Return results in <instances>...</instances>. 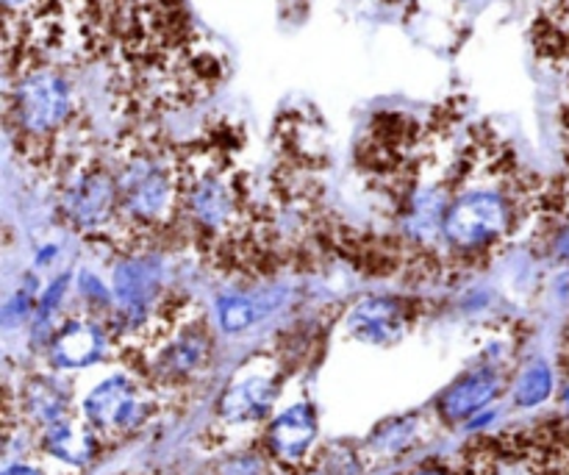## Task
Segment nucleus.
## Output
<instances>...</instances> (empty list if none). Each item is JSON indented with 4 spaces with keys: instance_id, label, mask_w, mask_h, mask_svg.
<instances>
[{
    "instance_id": "1",
    "label": "nucleus",
    "mask_w": 569,
    "mask_h": 475,
    "mask_svg": "<svg viewBox=\"0 0 569 475\" xmlns=\"http://www.w3.org/2000/svg\"><path fill=\"white\" fill-rule=\"evenodd\" d=\"M120 211L133 231H159L181 215V165L148 145H133L114 167Z\"/></svg>"
},
{
    "instance_id": "2",
    "label": "nucleus",
    "mask_w": 569,
    "mask_h": 475,
    "mask_svg": "<svg viewBox=\"0 0 569 475\" xmlns=\"http://www.w3.org/2000/svg\"><path fill=\"white\" fill-rule=\"evenodd\" d=\"M6 109L20 142L28 148H53L76 111L70 78L56 65H26L9 70Z\"/></svg>"
},
{
    "instance_id": "3",
    "label": "nucleus",
    "mask_w": 569,
    "mask_h": 475,
    "mask_svg": "<svg viewBox=\"0 0 569 475\" xmlns=\"http://www.w3.org/2000/svg\"><path fill=\"white\" fill-rule=\"evenodd\" d=\"M181 209L203 237L228 243L244 226V187L217 159L181 165Z\"/></svg>"
},
{
    "instance_id": "4",
    "label": "nucleus",
    "mask_w": 569,
    "mask_h": 475,
    "mask_svg": "<svg viewBox=\"0 0 569 475\" xmlns=\"http://www.w3.org/2000/svg\"><path fill=\"white\" fill-rule=\"evenodd\" d=\"M511 228V200L498 187H470L450 200L442 239L453 254L489 250Z\"/></svg>"
},
{
    "instance_id": "5",
    "label": "nucleus",
    "mask_w": 569,
    "mask_h": 475,
    "mask_svg": "<svg viewBox=\"0 0 569 475\" xmlns=\"http://www.w3.org/2000/svg\"><path fill=\"white\" fill-rule=\"evenodd\" d=\"M64 211L67 220L78 231H109L117 217H122L120 192H117L111 167L94 161V165H83L72 170L70 181L64 187Z\"/></svg>"
},
{
    "instance_id": "6",
    "label": "nucleus",
    "mask_w": 569,
    "mask_h": 475,
    "mask_svg": "<svg viewBox=\"0 0 569 475\" xmlns=\"http://www.w3.org/2000/svg\"><path fill=\"white\" fill-rule=\"evenodd\" d=\"M89 426L103 434L131 432L144 420V400L128 378H109L89 393L87 404Z\"/></svg>"
},
{
    "instance_id": "7",
    "label": "nucleus",
    "mask_w": 569,
    "mask_h": 475,
    "mask_svg": "<svg viewBox=\"0 0 569 475\" xmlns=\"http://www.w3.org/2000/svg\"><path fill=\"white\" fill-rule=\"evenodd\" d=\"M159 293V267L148 256H128L114 273V300L131 326L144 323Z\"/></svg>"
},
{
    "instance_id": "8",
    "label": "nucleus",
    "mask_w": 569,
    "mask_h": 475,
    "mask_svg": "<svg viewBox=\"0 0 569 475\" xmlns=\"http://www.w3.org/2000/svg\"><path fill=\"white\" fill-rule=\"evenodd\" d=\"M350 328L365 343H395L406 328V309L400 300L370 298L350 311Z\"/></svg>"
},
{
    "instance_id": "9",
    "label": "nucleus",
    "mask_w": 569,
    "mask_h": 475,
    "mask_svg": "<svg viewBox=\"0 0 569 475\" xmlns=\"http://www.w3.org/2000/svg\"><path fill=\"white\" fill-rule=\"evenodd\" d=\"M317 437V417L315 412L306 404L292 406V409L283 412L276 423L270 426L267 434V443L270 451L283 462H298L303 459L306 451L311 448Z\"/></svg>"
},
{
    "instance_id": "10",
    "label": "nucleus",
    "mask_w": 569,
    "mask_h": 475,
    "mask_svg": "<svg viewBox=\"0 0 569 475\" xmlns=\"http://www.w3.org/2000/svg\"><path fill=\"white\" fill-rule=\"evenodd\" d=\"M103 345L106 337L94 323L72 320L50 343V359H53L56 367L76 370V367L92 365L103 354Z\"/></svg>"
},
{
    "instance_id": "11",
    "label": "nucleus",
    "mask_w": 569,
    "mask_h": 475,
    "mask_svg": "<svg viewBox=\"0 0 569 475\" xmlns=\"http://www.w3.org/2000/svg\"><path fill=\"white\" fill-rule=\"evenodd\" d=\"M495 395H498V376H495V373L481 370L461 378V382L453 384L442 398L445 420L448 423L470 420V417L478 415V412H481Z\"/></svg>"
},
{
    "instance_id": "12",
    "label": "nucleus",
    "mask_w": 569,
    "mask_h": 475,
    "mask_svg": "<svg viewBox=\"0 0 569 475\" xmlns=\"http://www.w3.org/2000/svg\"><path fill=\"white\" fill-rule=\"evenodd\" d=\"M272 398H276V384L270 378H248L228 389L222 398V415L233 423L261 420L270 412Z\"/></svg>"
},
{
    "instance_id": "13",
    "label": "nucleus",
    "mask_w": 569,
    "mask_h": 475,
    "mask_svg": "<svg viewBox=\"0 0 569 475\" xmlns=\"http://www.w3.org/2000/svg\"><path fill=\"white\" fill-rule=\"evenodd\" d=\"M44 448L53 456H59L61 462L83 465L92 456V437H89L87 428L76 426L72 420L61 417V420L44 426Z\"/></svg>"
},
{
    "instance_id": "14",
    "label": "nucleus",
    "mask_w": 569,
    "mask_h": 475,
    "mask_svg": "<svg viewBox=\"0 0 569 475\" xmlns=\"http://www.w3.org/2000/svg\"><path fill=\"white\" fill-rule=\"evenodd\" d=\"M537 44L542 53L569 61V0H548L537 22Z\"/></svg>"
},
{
    "instance_id": "15",
    "label": "nucleus",
    "mask_w": 569,
    "mask_h": 475,
    "mask_svg": "<svg viewBox=\"0 0 569 475\" xmlns=\"http://www.w3.org/2000/svg\"><path fill=\"white\" fill-rule=\"evenodd\" d=\"M26 398H28V406H31L33 415H37L39 420L44 423V426H50V423H56V420H61V417H64L67 398L53 382L31 384V387H28Z\"/></svg>"
},
{
    "instance_id": "16",
    "label": "nucleus",
    "mask_w": 569,
    "mask_h": 475,
    "mask_svg": "<svg viewBox=\"0 0 569 475\" xmlns=\"http://www.w3.org/2000/svg\"><path fill=\"white\" fill-rule=\"evenodd\" d=\"M550 389H553L550 367L542 365V362H537V365L528 367V370L520 376V382H517V389H515L517 406H522V409L539 406L545 398H548Z\"/></svg>"
},
{
    "instance_id": "17",
    "label": "nucleus",
    "mask_w": 569,
    "mask_h": 475,
    "mask_svg": "<svg viewBox=\"0 0 569 475\" xmlns=\"http://www.w3.org/2000/svg\"><path fill=\"white\" fill-rule=\"evenodd\" d=\"M217 315H220V326L226 331L237 334L259 320V306L250 298H242V295H228V298H220V304H217Z\"/></svg>"
},
{
    "instance_id": "18",
    "label": "nucleus",
    "mask_w": 569,
    "mask_h": 475,
    "mask_svg": "<svg viewBox=\"0 0 569 475\" xmlns=\"http://www.w3.org/2000/svg\"><path fill=\"white\" fill-rule=\"evenodd\" d=\"M206 356V337L203 334H187V337L178 339L164 356V365L170 367V373H189L203 362Z\"/></svg>"
},
{
    "instance_id": "19",
    "label": "nucleus",
    "mask_w": 569,
    "mask_h": 475,
    "mask_svg": "<svg viewBox=\"0 0 569 475\" xmlns=\"http://www.w3.org/2000/svg\"><path fill=\"white\" fill-rule=\"evenodd\" d=\"M33 3H37V0H3V17L6 20H11V17L26 14Z\"/></svg>"
},
{
    "instance_id": "20",
    "label": "nucleus",
    "mask_w": 569,
    "mask_h": 475,
    "mask_svg": "<svg viewBox=\"0 0 569 475\" xmlns=\"http://www.w3.org/2000/svg\"><path fill=\"white\" fill-rule=\"evenodd\" d=\"M3 475H42V473L31 465H11V467H6Z\"/></svg>"
},
{
    "instance_id": "21",
    "label": "nucleus",
    "mask_w": 569,
    "mask_h": 475,
    "mask_svg": "<svg viewBox=\"0 0 569 475\" xmlns=\"http://www.w3.org/2000/svg\"><path fill=\"white\" fill-rule=\"evenodd\" d=\"M411 475H448V473H445V471H433V467H431V471H417V473H411Z\"/></svg>"
},
{
    "instance_id": "22",
    "label": "nucleus",
    "mask_w": 569,
    "mask_h": 475,
    "mask_svg": "<svg viewBox=\"0 0 569 475\" xmlns=\"http://www.w3.org/2000/svg\"><path fill=\"white\" fill-rule=\"evenodd\" d=\"M567 400H569V393H567Z\"/></svg>"
}]
</instances>
